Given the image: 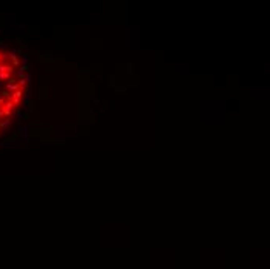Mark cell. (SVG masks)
<instances>
[{"label":"cell","mask_w":270,"mask_h":269,"mask_svg":"<svg viewBox=\"0 0 270 269\" xmlns=\"http://www.w3.org/2000/svg\"><path fill=\"white\" fill-rule=\"evenodd\" d=\"M9 125H11V120H9V118H5V120L0 123V128H2V129H6Z\"/></svg>","instance_id":"obj_1"},{"label":"cell","mask_w":270,"mask_h":269,"mask_svg":"<svg viewBox=\"0 0 270 269\" xmlns=\"http://www.w3.org/2000/svg\"><path fill=\"white\" fill-rule=\"evenodd\" d=\"M22 95H23V92L19 89L17 92H14V93H12V98H17V100H20V96H22Z\"/></svg>","instance_id":"obj_2"},{"label":"cell","mask_w":270,"mask_h":269,"mask_svg":"<svg viewBox=\"0 0 270 269\" xmlns=\"http://www.w3.org/2000/svg\"><path fill=\"white\" fill-rule=\"evenodd\" d=\"M0 80H11V73H0Z\"/></svg>","instance_id":"obj_3"},{"label":"cell","mask_w":270,"mask_h":269,"mask_svg":"<svg viewBox=\"0 0 270 269\" xmlns=\"http://www.w3.org/2000/svg\"><path fill=\"white\" fill-rule=\"evenodd\" d=\"M14 117L20 118V117H22V111H16V112H14Z\"/></svg>","instance_id":"obj_4"}]
</instances>
